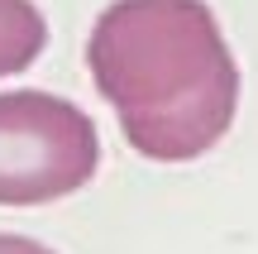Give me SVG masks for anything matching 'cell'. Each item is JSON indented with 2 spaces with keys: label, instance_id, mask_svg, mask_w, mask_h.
I'll return each instance as SVG.
<instances>
[{
  "label": "cell",
  "instance_id": "cell-1",
  "mask_svg": "<svg viewBox=\"0 0 258 254\" xmlns=\"http://www.w3.org/2000/svg\"><path fill=\"white\" fill-rule=\"evenodd\" d=\"M91 82L129 149L153 163L201 159L239 111V67L206 0H115L86 38Z\"/></svg>",
  "mask_w": 258,
  "mask_h": 254
},
{
  "label": "cell",
  "instance_id": "cell-2",
  "mask_svg": "<svg viewBox=\"0 0 258 254\" xmlns=\"http://www.w3.org/2000/svg\"><path fill=\"white\" fill-rule=\"evenodd\" d=\"M101 139L82 106L53 91H0V207L62 201L96 178Z\"/></svg>",
  "mask_w": 258,
  "mask_h": 254
},
{
  "label": "cell",
  "instance_id": "cell-3",
  "mask_svg": "<svg viewBox=\"0 0 258 254\" xmlns=\"http://www.w3.org/2000/svg\"><path fill=\"white\" fill-rule=\"evenodd\" d=\"M48 48V19L34 0H0V77L34 67Z\"/></svg>",
  "mask_w": 258,
  "mask_h": 254
},
{
  "label": "cell",
  "instance_id": "cell-4",
  "mask_svg": "<svg viewBox=\"0 0 258 254\" xmlns=\"http://www.w3.org/2000/svg\"><path fill=\"white\" fill-rule=\"evenodd\" d=\"M0 254H53V249L29 240V235H0Z\"/></svg>",
  "mask_w": 258,
  "mask_h": 254
}]
</instances>
